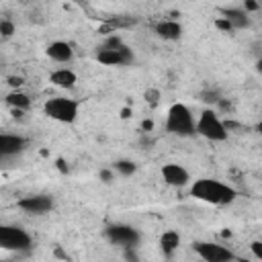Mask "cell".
<instances>
[{"label":"cell","instance_id":"obj_26","mask_svg":"<svg viewBox=\"0 0 262 262\" xmlns=\"http://www.w3.org/2000/svg\"><path fill=\"white\" fill-rule=\"evenodd\" d=\"M256 72H258V74L262 76V57H260V59L256 61Z\"/></svg>","mask_w":262,"mask_h":262},{"label":"cell","instance_id":"obj_8","mask_svg":"<svg viewBox=\"0 0 262 262\" xmlns=\"http://www.w3.org/2000/svg\"><path fill=\"white\" fill-rule=\"evenodd\" d=\"M96 59L104 66H127L133 61V51L125 43L119 47H100L96 51Z\"/></svg>","mask_w":262,"mask_h":262},{"label":"cell","instance_id":"obj_18","mask_svg":"<svg viewBox=\"0 0 262 262\" xmlns=\"http://www.w3.org/2000/svg\"><path fill=\"white\" fill-rule=\"evenodd\" d=\"M113 170L117 174H121V176H131V174L137 172V164L131 162V160H117L115 166H113Z\"/></svg>","mask_w":262,"mask_h":262},{"label":"cell","instance_id":"obj_21","mask_svg":"<svg viewBox=\"0 0 262 262\" xmlns=\"http://www.w3.org/2000/svg\"><path fill=\"white\" fill-rule=\"evenodd\" d=\"M201 96H203L205 102H211V104L219 102V92H215V90H207V92H203Z\"/></svg>","mask_w":262,"mask_h":262},{"label":"cell","instance_id":"obj_27","mask_svg":"<svg viewBox=\"0 0 262 262\" xmlns=\"http://www.w3.org/2000/svg\"><path fill=\"white\" fill-rule=\"evenodd\" d=\"M256 131H258V133H262V119L258 121V125H256Z\"/></svg>","mask_w":262,"mask_h":262},{"label":"cell","instance_id":"obj_6","mask_svg":"<svg viewBox=\"0 0 262 262\" xmlns=\"http://www.w3.org/2000/svg\"><path fill=\"white\" fill-rule=\"evenodd\" d=\"M104 237L115 244V246H123V248H137L141 242V233L139 229H135L133 225H125V223H115L108 225L104 229Z\"/></svg>","mask_w":262,"mask_h":262},{"label":"cell","instance_id":"obj_9","mask_svg":"<svg viewBox=\"0 0 262 262\" xmlns=\"http://www.w3.org/2000/svg\"><path fill=\"white\" fill-rule=\"evenodd\" d=\"M16 207L27 215H45L53 209V199L49 194H29L18 199Z\"/></svg>","mask_w":262,"mask_h":262},{"label":"cell","instance_id":"obj_24","mask_svg":"<svg viewBox=\"0 0 262 262\" xmlns=\"http://www.w3.org/2000/svg\"><path fill=\"white\" fill-rule=\"evenodd\" d=\"M100 178H102L104 182H113V180H115V170H113V172H111V170H102V172H100Z\"/></svg>","mask_w":262,"mask_h":262},{"label":"cell","instance_id":"obj_1","mask_svg":"<svg viewBox=\"0 0 262 262\" xmlns=\"http://www.w3.org/2000/svg\"><path fill=\"white\" fill-rule=\"evenodd\" d=\"M190 196H194L203 203H209V205L225 207L235 201L237 190L221 180H215V178H199L190 184Z\"/></svg>","mask_w":262,"mask_h":262},{"label":"cell","instance_id":"obj_22","mask_svg":"<svg viewBox=\"0 0 262 262\" xmlns=\"http://www.w3.org/2000/svg\"><path fill=\"white\" fill-rule=\"evenodd\" d=\"M250 250H252V254H254L258 260H262V239L252 242V244H250Z\"/></svg>","mask_w":262,"mask_h":262},{"label":"cell","instance_id":"obj_2","mask_svg":"<svg viewBox=\"0 0 262 262\" xmlns=\"http://www.w3.org/2000/svg\"><path fill=\"white\" fill-rule=\"evenodd\" d=\"M166 131L178 137H190L196 133V119L184 102H174L166 113Z\"/></svg>","mask_w":262,"mask_h":262},{"label":"cell","instance_id":"obj_11","mask_svg":"<svg viewBox=\"0 0 262 262\" xmlns=\"http://www.w3.org/2000/svg\"><path fill=\"white\" fill-rule=\"evenodd\" d=\"M162 178L166 184L170 186H176V188H182L190 182V174L184 166L176 164V162H170V164H164L162 166Z\"/></svg>","mask_w":262,"mask_h":262},{"label":"cell","instance_id":"obj_10","mask_svg":"<svg viewBox=\"0 0 262 262\" xmlns=\"http://www.w3.org/2000/svg\"><path fill=\"white\" fill-rule=\"evenodd\" d=\"M27 139L23 135H16V133H2L0 135V156L2 160H8V158H14L18 154H23L27 149Z\"/></svg>","mask_w":262,"mask_h":262},{"label":"cell","instance_id":"obj_3","mask_svg":"<svg viewBox=\"0 0 262 262\" xmlns=\"http://www.w3.org/2000/svg\"><path fill=\"white\" fill-rule=\"evenodd\" d=\"M43 113L57 121V123H74L78 119V113H80V102L74 100V98H66V96H53V98H47L45 104H43Z\"/></svg>","mask_w":262,"mask_h":262},{"label":"cell","instance_id":"obj_16","mask_svg":"<svg viewBox=\"0 0 262 262\" xmlns=\"http://www.w3.org/2000/svg\"><path fill=\"white\" fill-rule=\"evenodd\" d=\"M178 246H180V235H178V231L168 229V231L162 233V237H160V248H162V252H164L166 256H170Z\"/></svg>","mask_w":262,"mask_h":262},{"label":"cell","instance_id":"obj_14","mask_svg":"<svg viewBox=\"0 0 262 262\" xmlns=\"http://www.w3.org/2000/svg\"><path fill=\"white\" fill-rule=\"evenodd\" d=\"M49 82H51L53 86H57V88L70 90V88L76 86L78 76H76V72H72L70 68H57V70H53V72L49 74Z\"/></svg>","mask_w":262,"mask_h":262},{"label":"cell","instance_id":"obj_25","mask_svg":"<svg viewBox=\"0 0 262 262\" xmlns=\"http://www.w3.org/2000/svg\"><path fill=\"white\" fill-rule=\"evenodd\" d=\"M8 84H10L12 88H18V86L23 84V78H20V76H10V78H8Z\"/></svg>","mask_w":262,"mask_h":262},{"label":"cell","instance_id":"obj_19","mask_svg":"<svg viewBox=\"0 0 262 262\" xmlns=\"http://www.w3.org/2000/svg\"><path fill=\"white\" fill-rule=\"evenodd\" d=\"M14 31H16V27H14V23H12V20H8V18H2V20H0V35H2L4 39L12 37V35H14Z\"/></svg>","mask_w":262,"mask_h":262},{"label":"cell","instance_id":"obj_20","mask_svg":"<svg viewBox=\"0 0 262 262\" xmlns=\"http://www.w3.org/2000/svg\"><path fill=\"white\" fill-rule=\"evenodd\" d=\"M119 45H123V39H121L119 35H111V37H106L104 43H102V47H119Z\"/></svg>","mask_w":262,"mask_h":262},{"label":"cell","instance_id":"obj_13","mask_svg":"<svg viewBox=\"0 0 262 262\" xmlns=\"http://www.w3.org/2000/svg\"><path fill=\"white\" fill-rule=\"evenodd\" d=\"M156 35L164 41H178L182 37V25L178 20H160L156 27H154Z\"/></svg>","mask_w":262,"mask_h":262},{"label":"cell","instance_id":"obj_15","mask_svg":"<svg viewBox=\"0 0 262 262\" xmlns=\"http://www.w3.org/2000/svg\"><path fill=\"white\" fill-rule=\"evenodd\" d=\"M221 14H223V18L233 27V31H237V29H246V27L250 25L248 10H244V8H223Z\"/></svg>","mask_w":262,"mask_h":262},{"label":"cell","instance_id":"obj_7","mask_svg":"<svg viewBox=\"0 0 262 262\" xmlns=\"http://www.w3.org/2000/svg\"><path fill=\"white\" fill-rule=\"evenodd\" d=\"M192 250L196 252V256H201L207 262H227L235 258V254L229 248L215 244V242H194Z\"/></svg>","mask_w":262,"mask_h":262},{"label":"cell","instance_id":"obj_17","mask_svg":"<svg viewBox=\"0 0 262 262\" xmlns=\"http://www.w3.org/2000/svg\"><path fill=\"white\" fill-rule=\"evenodd\" d=\"M6 102H8L14 111H27V108L31 106V98H29L25 92H20V90L8 92V94H6Z\"/></svg>","mask_w":262,"mask_h":262},{"label":"cell","instance_id":"obj_12","mask_svg":"<svg viewBox=\"0 0 262 262\" xmlns=\"http://www.w3.org/2000/svg\"><path fill=\"white\" fill-rule=\"evenodd\" d=\"M45 53H47L53 61H57V63H68V61L74 59V49H72V45L66 43V41H53V43H49L47 49H45Z\"/></svg>","mask_w":262,"mask_h":262},{"label":"cell","instance_id":"obj_4","mask_svg":"<svg viewBox=\"0 0 262 262\" xmlns=\"http://www.w3.org/2000/svg\"><path fill=\"white\" fill-rule=\"evenodd\" d=\"M196 133L209 141H225L229 137L227 125L219 119L213 108H205L196 119Z\"/></svg>","mask_w":262,"mask_h":262},{"label":"cell","instance_id":"obj_5","mask_svg":"<svg viewBox=\"0 0 262 262\" xmlns=\"http://www.w3.org/2000/svg\"><path fill=\"white\" fill-rule=\"evenodd\" d=\"M33 246V237L18 225L0 227V248L10 252H27Z\"/></svg>","mask_w":262,"mask_h":262},{"label":"cell","instance_id":"obj_23","mask_svg":"<svg viewBox=\"0 0 262 262\" xmlns=\"http://www.w3.org/2000/svg\"><path fill=\"white\" fill-rule=\"evenodd\" d=\"M215 27H217V29H221V31H225V33H231V31H233V27H231V25H229V23H227L223 16L215 20Z\"/></svg>","mask_w":262,"mask_h":262}]
</instances>
